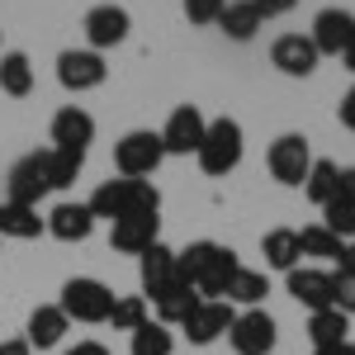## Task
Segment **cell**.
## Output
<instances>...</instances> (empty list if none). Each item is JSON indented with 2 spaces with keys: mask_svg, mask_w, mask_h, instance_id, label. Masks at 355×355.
<instances>
[{
  "mask_svg": "<svg viewBox=\"0 0 355 355\" xmlns=\"http://www.w3.org/2000/svg\"><path fill=\"white\" fill-rule=\"evenodd\" d=\"M242 152H246V137H242V123L237 119H209V133L199 142V152H194V162L204 175H227V171H237L242 166Z\"/></svg>",
  "mask_w": 355,
  "mask_h": 355,
  "instance_id": "obj_3",
  "label": "cell"
},
{
  "mask_svg": "<svg viewBox=\"0 0 355 355\" xmlns=\"http://www.w3.org/2000/svg\"><path fill=\"white\" fill-rule=\"evenodd\" d=\"M289 299L303 303L308 313L336 308V275L318 270V266H299V270H289Z\"/></svg>",
  "mask_w": 355,
  "mask_h": 355,
  "instance_id": "obj_11",
  "label": "cell"
},
{
  "mask_svg": "<svg viewBox=\"0 0 355 355\" xmlns=\"http://www.w3.org/2000/svg\"><path fill=\"white\" fill-rule=\"evenodd\" d=\"M194 303H199V294H194L190 279L180 275V279H175V284H171V289H166V294L152 303V308H157V322H166V327H180V322L190 318Z\"/></svg>",
  "mask_w": 355,
  "mask_h": 355,
  "instance_id": "obj_26",
  "label": "cell"
},
{
  "mask_svg": "<svg viewBox=\"0 0 355 355\" xmlns=\"http://www.w3.org/2000/svg\"><path fill=\"white\" fill-rule=\"evenodd\" d=\"M270 62H275V71H284V76H313L318 71V48H313V38L308 33H279L270 43Z\"/></svg>",
  "mask_w": 355,
  "mask_h": 355,
  "instance_id": "obj_14",
  "label": "cell"
},
{
  "mask_svg": "<svg viewBox=\"0 0 355 355\" xmlns=\"http://www.w3.org/2000/svg\"><path fill=\"white\" fill-rule=\"evenodd\" d=\"M351 318L341 313V308H322V313H308V341H313V351H327V346H346L351 336Z\"/></svg>",
  "mask_w": 355,
  "mask_h": 355,
  "instance_id": "obj_22",
  "label": "cell"
},
{
  "mask_svg": "<svg viewBox=\"0 0 355 355\" xmlns=\"http://www.w3.org/2000/svg\"><path fill=\"white\" fill-rule=\"evenodd\" d=\"M175 266L180 275L194 284L199 299H223L227 294V279L237 275V251L232 246H218V242H190L185 251H175Z\"/></svg>",
  "mask_w": 355,
  "mask_h": 355,
  "instance_id": "obj_1",
  "label": "cell"
},
{
  "mask_svg": "<svg viewBox=\"0 0 355 355\" xmlns=\"http://www.w3.org/2000/svg\"><path fill=\"white\" fill-rule=\"evenodd\" d=\"M336 266H341V270H351V275H355V242H346V256H341Z\"/></svg>",
  "mask_w": 355,
  "mask_h": 355,
  "instance_id": "obj_41",
  "label": "cell"
},
{
  "mask_svg": "<svg viewBox=\"0 0 355 355\" xmlns=\"http://www.w3.org/2000/svg\"><path fill=\"white\" fill-rule=\"evenodd\" d=\"M67 355H110V351H105L100 341H76V346H71Z\"/></svg>",
  "mask_w": 355,
  "mask_h": 355,
  "instance_id": "obj_39",
  "label": "cell"
},
{
  "mask_svg": "<svg viewBox=\"0 0 355 355\" xmlns=\"http://www.w3.org/2000/svg\"><path fill=\"white\" fill-rule=\"evenodd\" d=\"M299 246H303V256H318V261H341V256H346V242H341L336 232H327L322 223L303 227V232H299Z\"/></svg>",
  "mask_w": 355,
  "mask_h": 355,
  "instance_id": "obj_30",
  "label": "cell"
},
{
  "mask_svg": "<svg viewBox=\"0 0 355 355\" xmlns=\"http://www.w3.org/2000/svg\"><path fill=\"white\" fill-rule=\"evenodd\" d=\"M227 341H232L237 355H270L275 341H279V327H275V318L266 313V308H246V313L232 318Z\"/></svg>",
  "mask_w": 355,
  "mask_h": 355,
  "instance_id": "obj_8",
  "label": "cell"
},
{
  "mask_svg": "<svg viewBox=\"0 0 355 355\" xmlns=\"http://www.w3.org/2000/svg\"><path fill=\"white\" fill-rule=\"evenodd\" d=\"M266 166H270V175L279 185H289V190H303V180H308V171H313V152H308V137L303 133H284L270 142V152H266Z\"/></svg>",
  "mask_w": 355,
  "mask_h": 355,
  "instance_id": "obj_6",
  "label": "cell"
},
{
  "mask_svg": "<svg viewBox=\"0 0 355 355\" xmlns=\"http://www.w3.org/2000/svg\"><path fill=\"white\" fill-rule=\"evenodd\" d=\"M85 204H90L95 218L119 223V218H133V214H157V209H162V190H157L152 180H128V175H119V180H105Z\"/></svg>",
  "mask_w": 355,
  "mask_h": 355,
  "instance_id": "obj_2",
  "label": "cell"
},
{
  "mask_svg": "<svg viewBox=\"0 0 355 355\" xmlns=\"http://www.w3.org/2000/svg\"><path fill=\"white\" fill-rule=\"evenodd\" d=\"M266 294H270V279H266V270H251V266H237V275L227 279V294H223V303H242V308H261V303H266Z\"/></svg>",
  "mask_w": 355,
  "mask_h": 355,
  "instance_id": "obj_25",
  "label": "cell"
},
{
  "mask_svg": "<svg viewBox=\"0 0 355 355\" xmlns=\"http://www.w3.org/2000/svg\"><path fill=\"white\" fill-rule=\"evenodd\" d=\"M355 33V15L351 10H318V19H313V48H318V57H341L346 53V43H351Z\"/></svg>",
  "mask_w": 355,
  "mask_h": 355,
  "instance_id": "obj_15",
  "label": "cell"
},
{
  "mask_svg": "<svg viewBox=\"0 0 355 355\" xmlns=\"http://www.w3.org/2000/svg\"><path fill=\"white\" fill-rule=\"evenodd\" d=\"M313 355H355V346L346 341V346H327V351H313Z\"/></svg>",
  "mask_w": 355,
  "mask_h": 355,
  "instance_id": "obj_43",
  "label": "cell"
},
{
  "mask_svg": "<svg viewBox=\"0 0 355 355\" xmlns=\"http://www.w3.org/2000/svg\"><path fill=\"white\" fill-rule=\"evenodd\" d=\"M162 218L157 214H133V218H119L110 232V246L114 251H123V256H142L147 246H157L162 237Z\"/></svg>",
  "mask_w": 355,
  "mask_h": 355,
  "instance_id": "obj_18",
  "label": "cell"
},
{
  "mask_svg": "<svg viewBox=\"0 0 355 355\" xmlns=\"http://www.w3.org/2000/svg\"><path fill=\"white\" fill-rule=\"evenodd\" d=\"M48 232V218H38V209L28 204H0V237H15V242H33Z\"/></svg>",
  "mask_w": 355,
  "mask_h": 355,
  "instance_id": "obj_23",
  "label": "cell"
},
{
  "mask_svg": "<svg viewBox=\"0 0 355 355\" xmlns=\"http://www.w3.org/2000/svg\"><path fill=\"white\" fill-rule=\"evenodd\" d=\"M175 279H180V266H175V251H171V246H147V251H142V299L147 303H157L166 294V289H171V284H175Z\"/></svg>",
  "mask_w": 355,
  "mask_h": 355,
  "instance_id": "obj_17",
  "label": "cell"
},
{
  "mask_svg": "<svg viewBox=\"0 0 355 355\" xmlns=\"http://www.w3.org/2000/svg\"><path fill=\"white\" fill-rule=\"evenodd\" d=\"M209 133V119L199 114V105H180V110H171L162 128V142H166V157H190L199 152V142Z\"/></svg>",
  "mask_w": 355,
  "mask_h": 355,
  "instance_id": "obj_10",
  "label": "cell"
},
{
  "mask_svg": "<svg viewBox=\"0 0 355 355\" xmlns=\"http://www.w3.org/2000/svg\"><path fill=\"white\" fill-rule=\"evenodd\" d=\"M152 318V303L142 299V294H128V299H114V313H110V322L114 331H137L142 322Z\"/></svg>",
  "mask_w": 355,
  "mask_h": 355,
  "instance_id": "obj_32",
  "label": "cell"
},
{
  "mask_svg": "<svg viewBox=\"0 0 355 355\" xmlns=\"http://www.w3.org/2000/svg\"><path fill=\"white\" fill-rule=\"evenodd\" d=\"M162 162H166V142H162V133H152V128H133V133H123L114 142V166H119V175H128V180H147Z\"/></svg>",
  "mask_w": 355,
  "mask_h": 355,
  "instance_id": "obj_4",
  "label": "cell"
},
{
  "mask_svg": "<svg viewBox=\"0 0 355 355\" xmlns=\"http://www.w3.org/2000/svg\"><path fill=\"white\" fill-rule=\"evenodd\" d=\"M85 171V152H67V147H48V180L53 190H71Z\"/></svg>",
  "mask_w": 355,
  "mask_h": 355,
  "instance_id": "obj_29",
  "label": "cell"
},
{
  "mask_svg": "<svg viewBox=\"0 0 355 355\" xmlns=\"http://www.w3.org/2000/svg\"><path fill=\"white\" fill-rule=\"evenodd\" d=\"M53 194V180H48V152H28L10 166V204H28L38 209V199Z\"/></svg>",
  "mask_w": 355,
  "mask_h": 355,
  "instance_id": "obj_9",
  "label": "cell"
},
{
  "mask_svg": "<svg viewBox=\"0 0 355 355\" xmlns=\"http://www.w3.org/2000/svg\"><path fill=\"white\" fill-rule=\"evenodd\" d=\"M336 308L351 318L355 313V275L351 270H336Z\"/></svg>",
  "mask_w": 355,
  "mask_h": 355,
  "instance_id": "obj_35",
  "label": "cell"
},
{
  "mask_svg": "<svg viewBox=\"0 0 355 355\" xmlns=\"http://www.w3.org/2000/svg\"><path fill=\"white\" fill-rule=\"evenodd\" d=\"M341 62H346V71H355V33H351V43H346V53H341Z\"/></svg>",
  "mask_w": 355,
  "mask_h": 355,
  "instance_id": "obj_42",
  "label": "cell"
},
{
  "mask_svg": "<svg viewBox=\"0 0 355 355\" xmlns=\"http://www.w3.org/2000/svg\"><path fill=\"white\" fill-rule=\"evenodd\" d=\"M57 308H62L67 318H76V322H110L114 289L100 284V279H90V275H76V279L62 284V303H57Z\"/></svg>",
  "mask_w": 355,
  "mask_h": 355,
  "instance_id": "obj_5",
  "label": "cell"
},
{
  "mask_svg": "<svg viewBox=\"0 0 355 355\" xmlns=\"http://www.w3.org/2000/svg\"><path fill=\"white\" fill-rule=\"evenodd\" d=\"M227 10V0H185V19L199 28H209V24H218V15Z\"/></svg>",
  "mask_w": 355,
  "mask_h": 355,
  "instance_id": "obj_34",
  "label": "cell"
},
{
  "mask_svg": "<svg viewBox=\"0 0 355 355\" xmlns=\"http://www.w3.org/2000/svg\"><path fill=\"white\" fill-rule=\"evenodd\" d=\"M336 119H341V128H351L355 133V85L341 95V105H336Z\"/></svg>",
  "mask_w": 355,
  "mask_h": 355,
  "instance_id": "obj_37",
  "label": "cell"
},
{
  "mask_svg": "<svg viewBox=\"0 0 355 355\" xmlns=\"http://www.w3.org/2000/svg\"><path fill=\"white\" fill-rule=\"evenodd\" d=\"M85 43L95 48V53H105V48H119L123 38H128V28H133V15L123 10V5H95V10H85Z\"/></svg>",
  "mask_w": 355,
  "mask_h": 355,
  "instance_id": "obj_12",
  "label": "cell"
},
{
  "mask_svg": "<svg viewBox=\"0 0 355 355\" xmlns=\"http://www.w3.org/2000/svg\"><path fill=\"white\" fill-rule=\"evenodd\" d=\"M336 199L355 209V166H346V171H341V194H336Z\"/></svg>",
  "mask_w": 355,
  "mask_h": 355,
  "instance_id": "obj_38",
  "label": "cell"
},
{
  "mask_svg": "<svg viewBox=\"0 0 355 355\" xmlns=\"http://www.w3.org/2000/svg\"><path fill=\"white\" fill-rule=\"evenodd\" d=\"M48 232H53L57 242H85V237L95 232V214H90V204L62 199L53 214H48Z\"/></svg>",
  "mask_w": 355,
  "mask_h": 355,
  "instance_id": "obj_19",
  "label": "cell"
},
{
  "mask_svg": "<svg viewBox=\"0 0 355 355\" xmlns=\"http://www.w3.org/2000/svg\"><path fill=\"white\" fill-rule=\"evenodd\" d=\"M0 90L15 100L33 95V62L24 53H0Z\"/></svg>",
  "mask_w": 355,
  "mask_h": 355,
  "instance_id": "obj_28",
  "label": "cell"
},
{
  "mask_svg": "<svg viewBox=\"0 0 355 355\" xmlns=\"http://www.w3.org/2000/svg\"><path fill=\"white\" fill-rule=\"evenodd\" d=\"M0 355H33L28 341H0Z\"/></svg>",
  "mask_w": 355,
  "mask_h": 355,
  "instance_id": "obj_40",
  "label": "cell"
},
{
  "mask_svg": "<svg viewBox=\"0 0 355 355\" xmlns=\"http://www.w3.org/2000/svg\"><path fill=\"white\" fill-rule=\"evenodd\" d=\"M105 76H110V67H105V57L95 53V48H67V53H57V81L71 95L100 90Z\"/></svg>",
  "mask_w": 355,
  "mask_h": 355,
  "instance_id": "obj_7",
  "label": "cell"
},
{
  "mask_svg": "<svg viewBox=\"0 0 355 355\" xmlns=\"http://www.w3.org/2000/svg\"><path fill=\"white\" fill-rule=\"evenodd\" d=\"M261 24H266V19H261V10H256L251 0H227V10L218 15V28L232 43H251V38L261 33Z\"/></svg>",
  "mask_w": 355,
  "mask_h": 355,
  "instance_id": "obj_24",
  "label": "cell"
},
{
  "mask_svg": "<svg viewBox=\"0 0 355 355\" xmlns=\"http://www.w3.org/2000/svg\"><path fill=\"white\" fill-rule=\"evenodd\" d=\"M322 227L336 232L341 242H355V209H351V204H341V199H331L327 209H322Z\"/></svg>",
  "mask_w": 355,
  "mask_h": 355,
  "instance_id": "obj_33",
  "label": "cell"
},
{
  "mask_svg": "<svg viewBox=\"0 0 355 355\" xmlns=\"http://www.w3.org/2000/svg\"><path fill=\"white\" fill-rule=\"evenodd\" d=\"M171 346H175V331L166 322H157V318H147L133 331V355H171Z\"/></svg>",
  "mask_w": 355,
  "mask_h": 355,
  "instance_id": "obj_31",
  "label": "cell"
},
{
  "mask_svg": "<svg viewBox=\"0 0 355 355\" xmlns=\"http://www.w3.org/2000/svg\"><path fill=\"white\" fill-rule=\"evenodd\" d=\"M303 194H308L318 209H327L331 199L341 194V166H336V162H318V157H313V171H308V180H303Z\"/></svg>",
  "mask_w": 355,
  "mask_h": 355,
  "instance_id": "obj_27",
  "label": "cell"
},
{
  "mask_svg": "<svg viewBox=\"0 0 355 355\" xmlns=\"http://www.w3.org/2000/svg\"><path fill=\"white\" fill-rule=\"evenodd\" d=\"M256 10H261V19H279V15H289L299 0H251Z\"/></svg>",
  "mask_w": 355,
  "mask_h": 355,
  "instance_id": "obj_36",
  "label": "cell"
},
{
  "mask_svg": "<svg viewBox=\"0 0 355 355\" xmlns=\"http://www.w3.org/2000/svg\"><path fill=\"white\" fill-rule=\"evenodd\" d=\"M261 251H266V266L270 270H299L303 261V246H299V232L294 227H270L266 237H261Z\"/></svg>",
  "mask_w": 355,
  "mask_h": 355,
  "instance_id": "obj_21",
  "label": "cell"
},
{
  "mask_svg": "<svg viewBox=\"0 0 355 355\" xmlns=\"http://www.w3.org/2000/svg\"><path fill=\"white\" fill-rule=\"evenodd\" d=\"M95 142V114L81 110V105H62L53 114V147H67V152H85Z\"/></svg>",
  "mask_w": 355,
  "mask_h": 355,
  "instance_id": "obj_16",
  "label": "cell"
},
{
  "mask_svg": "<svg viewBox=\"0 0 355 355\" xmlns=\"http://www.w3.org/2000/svg\"><path fill=\"white\" fill-rule=\"evenodd\" d=\"M232 303H223V299H199L190 308V318L180 322V331L190 336L194 346H209V341H218L223 331H232Z\"/></svg>",
  "mask_w": 355,
  "mask_h": 355,
  "instance_id": "obj_13",
  "label": "cell"
},
{
  "mask_svg": "<svg viewBox=\"0 0 355 355\" xmlns=\"http://www.w3.org/2000/svg\"><path fill=\"white\" fill-rule=\"evenodd\" d=\"M67 327H71V318L57 308V303H43V308H33L28 313V346H38V351H53V346H62V336H67Z\"/></svg>",
  "mask_w": 355,
  "mask_h": 355,
  "instance_id": "obj_20",
  "label": "cell"
}]
</instances>
